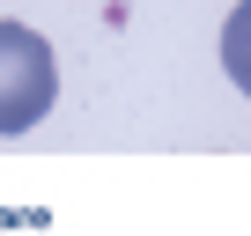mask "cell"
<instances>
[{"label": "cell", "instance_id": "cell-2", "mask_svg": "<svg viewBox=\"0 0 251 236\" xmlns=\"http://www.w3.org/2000/svg\"><path fill=\"white\" fill-rule=\"evenodd\" d=\"M222 67H229V81L251 96V0L229 8V23H222Z\"/></svg>", "mask_w": 251, "mask_h": 236}, {"label": "cell", "instance_id": "cell-1", "mask_svg": "<svg viewBox=\"0 0 251 236\" xmlns=\"http://www.w3.org/2000/svg\"><path fill=\"white\" fill-rule=\"evenodd\" d=\"M59 96V59L30 23L0 15V133H30Z\"/></svg>", "mask_w": 251, "mask_h": 236}]
</instances>
